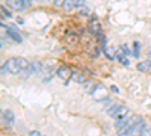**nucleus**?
Here are the masks:
<instances>
[{
	"label": "nucleus",
	"mask_w": 151,
	"mask_h": 136,
	"mask_svg": "<svg viewBox=\"0 0 151 136\" xmlns=\"http://www.w3.org/2000/svg\"><path fill=\"white\" fill-rule=\"evenodd\" d=\"M8 71V73H11V74H20V67H18V64H17V59L15 58H11V59H8L6 62L3 64V67H2V71Z\"/></svg>",
	"instance_id": "f257e3e1"
},
{
	"label": "nucleus",
	"mask_w": 151,
	"mask_h": 136,
	"mask_svg": "<svg viewBox=\"0 0 151 136\" xmlns=\"http://www.w3.org/2000/svg\"><path fill=\"white\" fill-rule=\"evenodd\" d=\"M91 95H92V98H94L95 101H103V100H106V98H107V92L104 89V86H101V85H97L95 88L92 89Z\"/></svg>",
	"instance_id": "f03ea898"
},
{
	"label": "nucleus",
	"mask_w": 151,
	"mask_h": 136,
	"mask_svg": "<svg viewBox=\"0 0 151 136\" xmlns=\"http://www.w3.org/2000/svg\"><path fill=\"white\" fill-rule=\"evenodd\" d=\"M147 126H145V121L144 119H139L136 124L132 127V136H144V132H145Z\"/></svg>",
	"instance_id": "7ed1b4c3"
},
{
	"label": "nucleus",
	"mask_w": 151,
	"mask_h": 136,
	"mask_svg": "<svg viewBox=\"0 0 151 136\" xmlns=\"http://www.w3.org/2000/svg\"><path fill=\"white\" fill-rule=\"evenodd\" d=\"M6 33L11 36V40L14 41V42H21L23 41V38H21V35L17 32V27L15 26H9V27H6Z\"/></svg>",
	"instance_id": "20e7f679"
},
{
	"label": "nucleus",
	"mask_w": 151,
	"mask_h": 136,
	"mask_svg": "<svg viewBox=\"0 0 151 136\" xmlns=\"http://www.w3.org/2000/svg\"><path fill=\"white\" fill-rule=\"evenodd\" d=\"M15 121V117H14V112L12 110H3V124L6 127H12V124H14Z\"/></svg>",
	"instance_id": "39448f33"
},
{
	"label": "nucleus",
	"mask_w": 151,
	"mask_h": 136,
	"mask_svg": "<svg viewBox=\"0 0 151 136\" xmlns=\"http://www.w3.org/2000/svg\"><path fill=\"white\" fill-rule=\"evenodd\" d=\"M58 76L62 80H70V77H73V71L68 67H60V68H58Z\"/></svg>",
	"instance_id": "423d86ee"
},
{
	"label": "nucleus",
	"mask_w": 151,
	"mask_h": 136,
	"mask_svg": "<svg viewBox=\"0 0 151 136\" xmlns=\"http://www.w3.org/2000/svg\"><path fill=\"white\" fill-rule=\"evenodd\" d=\"M136 70L141 71V73H148L151 71V60H142L136 65Z\"/></svg>",
	"instance_id": "0eeeda50"
},
{
	"label": "nucleus",
	"mask_w": 151,
	"mask_h": 136,
	"mask_svg": "<svg viewBox=\"0 0 151 136\" xmlns=\"http://www.w3.org/2000/svg\"><path fill=\"white\" fill-rule=\"evenodd\" d=\"M127 115H129V109L125 107V106H122V104H121V107L118 109V112H116V115H115V118H113V119H119V118H125V117H127Z\"/></svg>",
	"instance_id": "6e6552de"
},
{
	"label": "nucleus",
	"mask_w": 151,
	"mask_h": 136,
	"mask_svg": "<svg viewBox=\"0 0 151 136\" xmlns=\"http://www.w3.org/2000/svg\"><path fill=\"white\" fill-rule=\"evenodd\" d=\"M121 107V104H118V103H113L110 107H107V115L110 117V118H115V115H116V112H118V109Z\"/></svg>",
	"instance_id": "1a4fd4ad"
},
{
	"label": "nucleus",
	"mask_w": 151,
	"mask_h": 136,
	"mask_svg": "<svg viewBox=\"0 0 151 136\" xmlns=\"http://www.w3.org/2000/svg\"><path fill=\"white\" fill-rule=\"evenodd\" d=\"M116 133H118V136H132V127L125 124L122 129L116 130Z\"/></svg>",
	"instance_id": "9d476101"
},
{
	"label": "nucleus",
	"mask_w": 151,
	"mask_h": 136,
	"mask_svg": "<svg viewBox=\"0 0 151 136\" xmlns=\"http://www.w3.org/2000/svg\"><path fill=\"white\" fill-rule=\"evenodd\" d=\"M74 8H76V5H74V0H65L64 5H62V9H64L65 12H71Z\"/></svg>",
	"instance_id": "9b49d317"
},
{
	"label": "nucleus",
	"mask_w": 151,
	"mask_h": 136,
	"mask_svg": "<svg viewBox=\"0 0 151 136\" xmlns=\"http://www.w3.org/2000/svg\"><path fill=\"white\" fill-rule=\"evenodd\" d=\"M17 64H18L20 70H26V68L30 67L29 60H27V59H24V58H17Z\"/></svg>",
	"instance_id": "f8f14e48"
},
{
	"label": "nucleus",
	"mask_w": 151,
	"mask_h": 136,
	"mask_svg": "<svg viewBox=\"0 0 151 136\" xmlns=\"http://www.w3.org/2000/svg\"><path fill=\"white\" fill-rule=\"evenodd\" d=\"M132 45H133V50H132L133 58H139V55H141V44L137 42V41H134Z\"/></svg>",
	"instance_id": "ddd939ff"
},
{
	"label": "nucleus",
	"mask_w": 151,
	"mask_h": 136,
	"mask_svg": "<svg viewBox=\"0 0 151 136\" xmlns=\"http://www.w3.org/2000/svg\"><path fill=\"white\" fill-rule=\"evenodd\" d=\"M30 68H32L33 73H41V71L44 70V65H42L41 62H32V64H30Z\"/></svg>",
	"instance_id": "4468645a"
},
{
	"label": "nucleus",
	"mask_w": 151,
	"mask_h": 136,
	"mask_svg": "<svg viewBox=\"0 0 151 136\" xmlns=\"http://www.w3.org/2000/svg\"><path fill=\"white\" fill-rule=\"evenodd\" d=\"M139 119H141V118L137 117V115H130V117H129V119H127V126L133 127V126H134V124H136V122L139 121Z\"/></svg>",
	"instance_id": "2eb2a0df"
},
{
	"label": "nucleus",
	"mask_w": 151,
	"mask_h": 136,
	"mask_svg": "<svg viewBox=\"0 0 151 136\" xmlns=\"http://www.w3.org/2000/svg\"><path fill=\"white\" fill-rule=\"evenodd\" d=\"M73 79H74L76 83H83V82H85V76H83L82 73H76V74H73Z\"/></svg>",
	"instance_id": "dca6fc26"
},
{
	"label": "nucleus",
	"mask_w": 151,
	"mask_h": 136,
	"mask_svg": "<svg viewBox=\"0 0 151 136\" xmlns=\"http://www.w3.org/2000/svg\"><path fill=\"white\" fill-rule=\"evenodd\" d=\"M79 14L80 15H89L91 14V9L86 8V6H82V8H79Z\"/></svg>",
	"instance_id": "f3484780"
},
{
	"label": "nucleus",
	"mask_w": 151,
	"mask_h": 136,
	"mask_svg": "<svg viewBox=\"0 0 151 136\" xmlns=\"http://www.w3.org/2000/svg\"><path fill=\"white\" fill-rule=\"evenodd\" d=\"M116 59L119 60V62H121L124 67H129V65H130V60L127 59V56H121V58H116Z\"/></svg>",
	"instance_id": "a211bd4d"
},
{
	"label": "nucleus",
	"mask_w": 151,
	"mask_h": 136,
	"mask_svg": "<svg viewBox=\"0 0 151 136\" xmlns=\"http://www.w3.org/2000/svg\"><path fill=\"white\" fill-rule=\"evenodd\" d=\"M92 33H100V24L95 21V20H92Z\"/></svg>",
	"instance_id": "6ab92c4d"
},
{
	"label": "nucleus",
	"mask_w": 151,
	"mask_h": 136,
	"mask_svg": "<svg viewBox=\"0 0 151 136\" xmlns=\"http://www.w3.org/2000/svg\"><path fill=\"white\" fill-rule=\"evenodd\" d=\"M0 11H2V17H8V18L11 17V12H9V11L5 8V6H2V8H0Z\"/></svg>",
	"instance_id": "aec40b11"
},
{
	"label": "nucleus",
	"mask_w": 151,
	"mask_h": 136,
	"mask_svg": "<svg viewBox=\"0 0 151 136\" xmlns=\"http://www.w3.org/2000/svg\"><path fill=\"white\" fill-rule=\"evenodd\" d=\"M15 8H17V11H24V6H23L21 0H15Z\"/></svg>",
	"instance_id": "412c9836"
},
{
	"label": "nucleus",
	"mask_w": 151,
	"mask_h": 136,
	"mask_svg": "<svg viewBox=\"0 0 151 136\" xmlns=\"http://www.w3.org/2000/svg\"><path fill=\"white\" fill-rule=\"evenodd\" d=\"M74 5H76V8H82V6H85V0H74Z\"/></svg>",
	"instance_id": "4be33fe9"
},
{
	"label": "nucleus",
	"mask_w": 151,
	"mask_h": 136,
	"mask_svg": "<svg viewBox=\"0 0 151 136\" xmlns=\"http://www.w3.org/2000/svg\"><path fill=\"white\" fill-rule=\"evenodd\" d=\"M21 2H23L24 9H27V8H30V6H32V0H21Z\"/></svg>",
	"instance_id": "5701e85b"
},
{
	"label": "nucleus",
	"mask_w": 151,
	"mask_h": 136,
	"mask_svg": "<svg viewBox=\"0 0 151 136\" xmlns=\"http://www.w3.org/2000/svg\"><path fill=\"white\" fill-rule=\"evenodd\" d=\"M119 47H121V48H122V50H124V53H125V55H127V56H129V55H130V48H129V47H127V45H125V44H121V45H119Z\"/></svg>",
	"instance_id": "b1692460"
},
{
	"label": "nucleus",
	"mask_w": 151,
	"mask_h": 136,
	"mask_svg": "<svg viewBox=\"0 0 151 136\" xmlns=\"http://www.w3.org/2000/svg\"><path fill=\"white\" fill-rule=\"evenodd\" d=\"M52 2H53V5H55V6H62L65 0H52Z\"/></svg>",
	"instance_id": "393cba45"
},
{
	"label": "nucleus",
	"mask_w": 151,
	"mask_h": 136,
	"mask_svg": "<svg viewBox=\"0 0 151 136\" xmlns=\"http://www.w3.org/2000/svg\"><path fill=\"white\" fill-rule=\"evenodd\" d=\"M6 5H8L9 8H12V9H17V8H15V2H12V0H6Z\"/></svg>",
	"instance_id": "a878e982"
},
{
	"label": "nucleus",
	"mask_w": 151,
	"mask_h": 136,
	"mask_svg": "<svg viewBox=\"0 0 151 136\" xmlns=\"http://www.w3.org/2000/svg\"><path fill=\"white\" fill-rule=\"evenodd\" d=\"M29 136H41V133L38 132V130H32V132L29 133Z\"/></svg>",
	"instance_id": "bb28decb"
},
{
	"label": "nucleus",
	"mask_w": 151,
	"mask_h": 136,
	"mask_svg": "<svg viewBox=\"0 0 151 136\" xmlns=\"http://www.w3.org/2000/svg\"><path fill=\"white\" fill-rule=\"evenodd\" d=\"M110 89H112L113 92H119V89H118V86H115V85H112V86H110Z\"/></svg>",
	"instance_id": "cd10ccee"
},
{
	"label": "nucleus",
	"mask_w": 151,
	"mask_h": 136,
	"mask_svg": "<svg viewBox=\"0 0 151 136\" xmlns=\"http://www.w3.org/2000/svg\"><path fill=\"white\" fill-rule=\"evenodd\" d=\"M144 136H151V130H150V129H145V132H144Z\"/></svg>",
	"instance_id": "c85d7f7f"
},
{
	"label": "nucleus",
	"mask_w": 151,
	"mask_h": 136,
	"mask_svg": "<svg viewBox=\"0 0 151 136\" xmlns=\"http://www.w3.org/2000/svg\"><path fill=\"white\" fill-rule=\"evenodd\" d=\"M17 23H18V24H23V23H24V20H23L21 17H17Z\"/></svg>",
	"instance_id": "c756f323"
},
{
	"label": "nucleus",
	"mask_w": 151,
	"mask_h": 136,
	"mask_svg": "<svg viewBox=\"0 0 151 136\" xmlns=\"http://www.w3.org/2000/svg\"><path fill=\"white\" fill-rule=\"evenodd\" d=\"M148 56H150V59H151V52H148Z\"/></svg>",
	"instance_id": "7c9ffc66"
},
{
	"label": "nucleus",
	"mask_w": 151,
	"mask_h": 136,
	"mask_svg": "<svg viewBox=\"0 0 151 136\" xmlns=\"http://www.w3.org/2000/svg\"><path fill=\"white\" fill-rule=\"evenodd\" d=\"M36 2H44V0H36Z\"/></svg>",
	"instance_id": "2f4dec72"
}]
</instances>
